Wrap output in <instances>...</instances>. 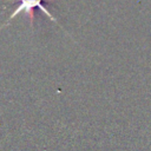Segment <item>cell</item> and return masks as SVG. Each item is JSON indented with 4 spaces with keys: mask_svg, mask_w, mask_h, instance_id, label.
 <instances>
[{
    "mask_svg": "<svg viewBox=\"0 0 151 151\" xmlns=\"http://www.w3.org/2000/svg\"><path fill=\"white\" fill-rule=\"evenodd\" d=\"M13 4H15L17 5V8L12 12V14L9 15V18H8V20L4 24V25H1L0 26V29H2L4 27H6V26H8L9 25V22H11V20L12 19H14L17 15H19L21 12H24L25 13V15L28 18V20H29V24H31V27H33V24H34V8L35 7H38L40 11H42L51 20H53L54 22H57V20H55V18L45 8V6H44V0H19V1H12Z\"/></svg>",
    "mask_w": 151,
    "mask_h": 151,
    "instance_id": "1",
    "label": "cell"
}]
</instances>
